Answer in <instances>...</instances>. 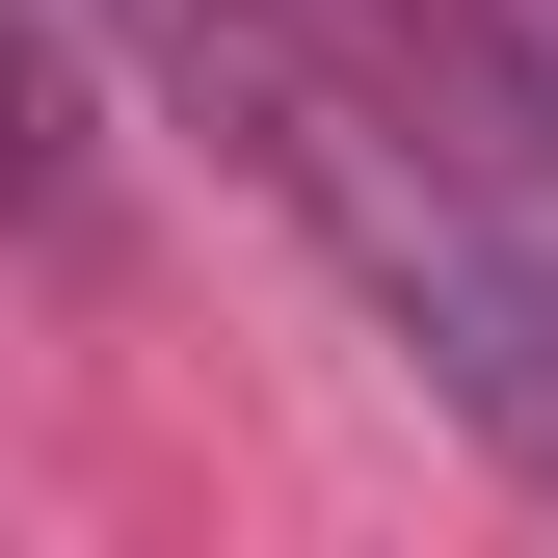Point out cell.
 <instances>
[{"instance_id": "obj_1", "label": "cell", "mask_w": 558, "mask_h": 558, "mask_svg": "<svg viewBox=\"0 0 558 558\" xmlns=\"http://www.w3.org/2000/svg\"><path fill=\"white\" fill-rule=\"evenodd\" d=\"M133 53H160L186 107H214V160L293 214L345 293L399 319V373L426 399H478L532 478H558V240H532V186L478 160V133L426 107V81H373V53H319L293 0H107Z\"/></svg>"}, {"instance_id": "obj_2", "label": "cell", "mask_w": 558, "mask_h": 558, "mask_svg": "<svg viewBox=\"0 0 558 558\" xmlns=\"http://www.w3.org/2000/svg\"><path fill=\"white\" fill-rule=\"evenodd\" d=\"M53 186H81V81H53V27L0 0V214H53Z\"/></svg>"}]
</instances>
